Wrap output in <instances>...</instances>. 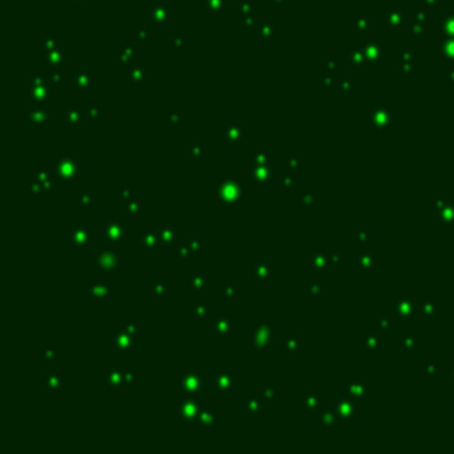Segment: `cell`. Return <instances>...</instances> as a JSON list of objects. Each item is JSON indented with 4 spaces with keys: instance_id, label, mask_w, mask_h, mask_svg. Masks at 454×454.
<instances>
[{
    "instance_id": "1",
    "label": "cell",
    "mask_w": 454,
    "mask_h": 454,
    "mask_svg": "<svg viewBox=\"0 0 454 454\" xmlns=\"http://www.w3.org/2000/svg\"><path fill=\"white\" fill-rule=\"evenodd\" d=\"M250 344L257 350H268L275 346V328L266 319H259L250 328Z\"/></svg>"
},
{
    "instance_id": "2",
    "label": "cell",
    "mask_w": 454,
    "mask_h": 454,
    "mask_svg": "<svg viewBox=\"0 0 454 454\" xmlns=\"http://www.w3.org/2000/svg\"><path fill=\"white\" fill-rule=\"evenodd\" d=\"M217 199L222 206H234L243 201L241 183L236 180H222L217 185Z\"/></svg>"
},
{
    "instance_id": "3",
    "label": "cell",
    "mask_w": 454,
    "mask_h": 454,
    "mask_svg": "<svg viewBox=\"0 0 454 454\" xmlns=\"http://www.w3.org/2000/svg\"><path fill=\"white\" fill-rule=\"evenodd\" d=\"M55 174L62 181H76L82 176V160L75 155H64L55 162Z\"/></svg>"
},
{
    "instance_id": "4",
    "label": "cell",
    "mask_w": 454,
    "mask_h": 454,
    "mask_svg": "<svg viewBox=\"0 0 454 454\" xmlns=\"http://www.w3.org/2000/svg\"><path fill=\"white\" fill-rule=\"evenodd\" d=\"M204 389V378L199 371L194 367H188L181 373L180 378V391L188 396H201Z\"/></svg>"
},
{
    "instance_id": "5",
    "label": "cell",
    "mask_w": 454,
    "mask_h": 454,
    "mask_svg": "<svg viewBox=\"0 0 454 454\" xmlns=\"http://www.w3.org/2000/svg\"><path fill=\"white\" fill-rule=\"evenodd\" d=\"M133 382H135V373L123 367H108L105 375L107 389H128Z\"/></svg>"
},
{
    "instance_id": "6",
    "label": "cell",
    "mask_w": 454,
    "mask_h": 454,
    "mask_svg": "<svg viewBox=\"0 0 454 454\" xmlns=\"http://www.w3.org/2000/svg\"><path fill=\"white\" fill-rule=\"evenodd\" d=\"M203 412L199 398H185L178 405V419L180 423H196Z\"/></svg>"
},
{
    "instance_id": "7",
    "label": "cell",
    "mask_w": 454,
    "mask_h": 454,
    "mask_svg": "<svg viewBox=\"0 0 454 454\" xmlns=\"http://www.w3.org/2000/svg\"><path fill=\"white\" fill-rule=\"evenodd\" d=\"M103 236H105V241H107L108 245H119V243H123L124 236H126L124 224L117 219L107 220L103 226Z\"/></svg>"
},
{
    "instance_id": "8",
    "label": "cell",
    "mask_w": 454,
    "mask_h": 454,
    "mask_svg": "<svg viewBox=\"0 0 454 454\" xmlns=\"http://www.w3.org/2000/svg\"><path fill=\"white\" fill-rule=\"evenodd\" d=\"M96 264H98V268H100L103 273H114V271L119 268L121 257L114 248H103V250L98 254Z\"/></svg>"
},
{
    "instance_id": "9",
    "label": "cell",
    "mask_w": 454,
    "mask_h": 454,
    "mask_svg": "<svg viewBox=\"0 0 454 454\" xmlns=\"http://www.w3.org/2000/svg\"><path fill=\"white\" fill-rule=\"evenodd\" d=\"M275 176V165H250V174L248 181L252 187H264L268 181Z\"/></svg>"
},
{
    "instance_id": "10",
    "label": "cell",
    "mask_w": 454,
    "mask_h": 454,
    "mask_svg": "<svg viewBox=\"0 0 454 454\" xmlns=\"http://www.w3.org/2000/svg\"><path fill=\"white\" fill-rule=\"evenodd\" d=\"M112 344H114V350H116L119 355H128V353H132L133 348H135V337L126 334V332L121 328L119 332H116V334L112 335Z\"/></svg>"
},
{
    "instance_id": "11",
    "label": "cell",
    "mask_w": 454,
    "mask_h": 454,
    "mask_svg": "<svg viewBox=\"0 0 454 454\" xmlns=\"http://www.w3.org/2000/svg\"><path fill=\"white\" fill-rule=\"evenodd\" d=\"M224 139H226V144L229 148H239V146H243V139H245V128L238 123L226 124Z\"/></svg>"
},
{
    "instance_id": "12",
    "label": "cell",
    "mask_w": 454,
    "mask_h": 454,
    "mask_svg": "<svg viewBox=\"0 0 454 454\" xmlns=\"http://www.w3.org/2000/svg\"><path fill=\"white\" fill-rule=\"evenodd\" d=\"M25 117H27V124L32 130H41L50 119V112L44 107H32L25 112Z\"/></svg>"
},
{
    "instance_id": "13",
    "label": "cell",
    "mask_w": 454,
    "mask_h": 454,
    "mask_svg": "<svg viewBox=\"0 0 454 454\" xmlns=\"http://www.w3.org/2000/svg\"><path fill=\"white\" fill-rule=\"evenodd\" d=\"M139 245L144 248L146 252H156L160 250V248L165 245V239L162 238V234H160V231H146L144 234L139 236Z\"/></svg>"
},
{
    "instance_id": "14",
    "label": "cell",
    "mask_w": 454,
    "mask_h": 454,
    "mask_svg": "<svg viewBox=\"0 0 454 454\" xmlns=\"http://www.w3.org/2000/svg\"><path fill=\"white\" fill-rule=\"evenodd\" d=\"M53 188V180L50 178L46 171H39L34 174L30 183V194L34 196H41V194H46Z\"/></svg>"
},
{
    "instance_id": "15",
    "label": "cell",
    "mask_w": 454,
    "mask_h": 454,
    "mask_svg": "<svg viewBox=\"0 0 454 454\" xmlns=\"http://www.w3.org/2000/svg\"><path fill=\"white\" fill-rule=\"evenodd\" d=\"M234 378L229 373L220 371V373H215L212 376V389H215L219 394H229V392L234 391Z\"/></svg>"
},
{
    "instance_id": "16",
    "label": "cell",
    "mask_w": 454,
    "mask_h": 454,
    "mask_svg": "<svg viewBox=\"0 0 454 454\" xmlns=\"http://www.w3.org/2000/svg\"><path fill=\"white\" fill-rule=\"evenodd\" d=\"M307 266L311 268L316 275H323L327 271V268L330 266L328 254H325V252H311L309 259H307Z\"/></svg>"
},
{
    "instance_id": "17",
    "label": "cell",
    "mask_w": 454,
    "mask_h": 454,
    "mask_svg": "<svg viewBox=\"0 0 454 454\" xmlns=\"http://www.w3.org/2000/svg\"><path fill=\"white\" fill-rule=\"evenodd\" d=\"M91 245V232L85 227H75L71 232V247L75 250H87Z\"/></svg>"
},
{
    "instance_id": "18",
    "label": "cell",
    "mask_w": 454,
    "mask_h": 454,
    "mask_svg": "<svg viewBox=\"0 0 454 454\" xmlns=\"http://www.w3.org/2000/svg\"><path fill=\"white\" fill-rule=\"evenodd\" d=\"M212 330L215 332L219 337H227L234 332V323L231 318H226V316H217L212 319Z\"/></svg>"
},
{
    "instance_id": "19",
    "label": "cell",
    "mask_w": 454,
    "mask_h": 454,
    "mask_svg": "<svg viewBox=\"0 0 454 454\" xmlns=\"http://www.w3.org/2000/svg\"><path fill=\"white\" fill-rule=\"evenodd\" d=\"M89 298L94 300V302H112V298H114V295H112V291L108 289L105 284H100V282H92L91 286H89Z\"/></svg>"
},
{
    "instance_id": "20",
    "label": "cell",
    "mask_w": 454,
    "mask_h": 454,
    "mask_svg": "<svg viewBox=\"0 0 454 454\" xmlns=\"http://www.w3.org/2000/svg\"><path fill=\"white\" fill-rule=\"evenodd\" d=\"M334 410L337 412L339 419H343V421H353L355 415H357V408L351 403V399H341V401H337Z\"/></svg>"
},
{
    "instance_id": "21",
    "label": "cell",
    "mask_w": 454,
    "mask_h": 454,
    "mask_svg": "<svg viewBox=\"0 0 454 454\" xmlns=\"http://www.w3.org/2000/svg\"><path fill=\"white\" fill-rule=\"evenodd\" d=\"M318 421L321 423V426L325 428V430H334L339 423V415L335 410H330V408L323 407L321 410H319Z\"/></svg>"
},
{
    "instance_id": "22",
    "label": "cell",
    "mask_w": 454,
    "mask_h": 454,
    "mask_svg": "<svg viewBox=\"0 0 454 454\" xmlns=\"http://www.w3.org/2000/svg\"><path fill=\"white\" fill-rule=\"evenodd\" d=\"M43 389L50 392H57L64 389V376L60 373H50L46 378L43 380Z\"/></svg>"
},
{
    "instance_id": "23",
    "label": "cell",
    "mask_w": 454,
    "mask_h": 454,
    "mask_svg": "<svg viewBox=\"0 0 454 454\" xmlns=\"http://www.w3.org/2000/svg\"><path fill=\"white\" fill-rule=\"evenodd\" d=\"M84 119V110L80 107H71L64 110V123L68 126H78Z\"/></svg>"
},
{
    "instance_id": "24",
    "label": "cell",
    "mask_w": 454,
    "mask_h": 454,
    "mask_svg": "<svg viewBox=\"0 0 454 454\" xmlns=\"http://www.w3.org/2000/svg\"><path fill=\"white\" fill-rule=\"evenodd\" d=\"M241 408L247 415H259V414H263L264 412V405L261 403V399L259 398H247L245 401H243Z\"/></svg>"
},
{
    "instance_id": "25",
    "label": "cell",
    "mask_w": 454,
    "mask_h": 454,
    "mask_svg": "<svg viewBox=\"0 0 454 454\" xmlns=\"http://www.w3.org/2000/svg\"><path fill=\"white\" fill-rule=\"evenodd\" d=\"M302 405L305 410L312 412V414H319V410L323 408L321 399H319V396L314 394V392H307L305 398L302 399Z\"/></svg>"
},
{
    "instance_id": "26",
    "label": "cell",
    "mask_w": 454,
    "mask_h": 454,
    "mask_svg": "<svg viewBox=\"0 0 454 454\" xmlns=\"http://www.w3.org/2000/svg\"><path fill=\"white\" fill-rule=\"evenodd\" d=\"M199 423L203 428H206V430H217L219 428V419H217V414L212 410H208V408H204L203 412H201L199 415Z\"/></svg>"
},
{
    "instance_id": "27",
    "label": "cell",
    "mask_w": 454,
    "mask_h": 454,
    "mask_svg": "<svg viewBox=\"0 0 454 454\" xmlns=\"http://www.w3.org/2000/svg\"><path fill=\"white\" fill-rule=\"evenodd\" d=\"M252 275H254V279L261 280V282H264V280L271 279V275H273V270H271V266L268 263H264V261H259L257 264L254 266V270H252Z\"/></svg>"
},
{
    "instance_id": "28",
    "label": "cell",
    "mask_w": 454,
    "mask_h": 454,
    "mask_svg": "<svg viewBox=\"0 0 454 454\" xmlns=\"http://www.w3.org/2000/svg\"><path fill=\"white\" fill-rule=\"evenodd\" d=\"M123 210L130 215V219H137V217L140 215V213L144 212V204L140 203L137 197H132L130 201H126V203H123Z\"/></svg>"
},
{
    "instance_id": "29",
    "label": "cell",
    "mask_w": 454,
    "mask_h": 454,
    "mask_svg": "<svg viewBox=\"0 0 454 454\" xmlns=\"http://www.w3.org/2000/svg\"><path fill=\"white\" fill-rule=\"evenodd\" d=\"M48 89L46 87H41V85H34V87L28 91V98L36 103H46L48 101Z\"/></svg>"
},
{
    "instance_id": "30",
    "label": "cell",
    "mask_w": 454,
    "mask_h": 454,
    "mask_svg": "<svg viewBox=\"0 0 454 454\" xmlns=\"http://www.w3.org/2000/svg\"><path fill=\"white\" fill-rule=\"evenodd\" d=\"M371 123L375 128H385L391 123V114L387 110H375V114L371 117Z\"/></svg>"
},
{
    "instance_id": "31",
    "label": "cell",
    "mask_w": 454,
    "mask_h": 454,
    "mask_svg": "<svg viewBox=\"0 0 454 454\" xmlns=\"http://www.w3.org/2000/svg\"><path fill=\"white\" fill-rule=\"evenodd\" d=\"M188 284H190V287L194 291H203L204 287L208 286V277L204 273H194V275H190L188 277Z\"/></svg>"
},
{
    "instance_id": "32",
    "label": "cell",
    "mask_w": 454,
    "mask_h": 454,
    "mask_svg": "<svg viewBox=\"0 0 454 454\" xmlns=\"http://www.w3.org/2000/svg\"><path fill=\"white\" fill-rule=\"evenodd\" d=\"M284 350H286L291 357L298 355V351H300V335L298 334H291L289 337L286 339V343H284Z\"/></svg>"
},
{
    "instance_id": "33",
    "label": "cell",
    "mask_w": 454,
    "mask_h": 454,
    "mask_svg": "<svg viewBox=\"0 0 454 454\" xmlns=\"http://www.w3.org/2000/svg\"><path fill=\"white\" fill-rule=\"evenodd\" d=\"M348 394L351 398H366L369 394V387L366 383H348Z\"/></svg>"
},
{
    "instance_id": "34",
    "label": "cell",
    "mask_w": 454,
    "mask_h": 454,
    "mask_svg": "<svg viewBox=\"0 0 454 454\" xmlns=\"http://www.w3.org/2000/svg\"><path fill=\"white\" fill-rule=\"evenodd\" d=\"M210 314H212V303L206 302V300L197 302L196 305H194V318L203 319V318H208Z\"/></svg>"
},
{
    "instance_id": "35",
    "label": "cell",
    "mask_w": 454,
    "mask_h": 454,
    "mask_svg": "<svg viewBox=\"0 0 454 454\" xmlns=\"http://www.w3.org/2000/svg\"><path fill=\"white\" fill-rule=\"evenodd\" d=\"M78 204L82 210H91V208L96 204V196L91 190H82L80 192V197H78Z\"/></svg>"
},
{
    "instance_id": "36",
    "label": "cell",
    "mask_w": 454,
    "mask_h": 454,
    "mask_svg": "<svg viewBox=\"0 0 454 454\" xmlns=\"http://www.w3.org/2000/svg\"><path fill=\"white\" fill-rule=\"evenodd\" d=\"M275 394H277V387H275L273 383H268V385H264L263 389H261V392H259V398L263 399L264 403H268V405H273V403H275Z\"/></svg>"
},
{
    "instance_id": "37",
    "label": "cell",
    "mask_w": 454,
    "mask_h": 454,
    "mask_svg": "<svg viewBox=\"0 0 454 454\" xmlns=\"http://www.w3.org/2000/svg\"><path fill=\"white\" fill-rule=\"evenodd\" d=\"M188 156H190L194 162H201V160H203V156H204L203 142H199V140L192 142L190 146H188Z\"/></svg>"
},
{
    "instance_id": "38",
    "label": "cell",
    "mask_w": 454,
    "mask_h": 454,
    "mask_svg": "<svg viewBox=\"0 0 454 454\" xmlns=\"http://www.w3.org/2000/svg\"><path fill=\"white\" fill-rule=\"evenodd\" d=\"M270 164H273V158L266 151H257L250 158V165H270Z\"/></svg>"
},
{
    "instance_id": "39",
    "label": "cell",
    "mask_w": 454,
    "mask_h": 454,
    "mask_svg": "<svg viewBox=\"0 0 454 454\" xmlns=\"http://www.w3.org/2000/svg\"><path fill=\"white\" fill-rule=\"evenodd\" d=\"M160 234L165 239V245H174L178 241V229H174V227H164Z\"/></svg>"
},
{
    "instance_id": "40",
    "label": "cell",
    "mask_w": 454,
    "mask_h": 454,
    "mask_svg": "<svg viewBox=\"0 0 454 454\" xmlns=\"http://www.w3.org/2000/svg\"><path fill=\"white\" fill-rule=\"evenodd\" d=\"M357 263H359L360 268H364V270H373V268L376 266L375 257H373L371 254H359V257H357Z\"/></svg>"
},
{
    "instance_id": "41",
    "label": "cell",
    "mask_w": 454,
    "mask_h": 454,
    "mask_svg": "<svg viewBox=\"0 0 454 454\" xmlns=\"http://www.w3.org/2000/svg\"><path fill=\"white\" fill-rule=\"evenodd\" d=\"M321 295H323V287L319 284H309L307 286V298L311 300V302H318L321 298Z\"/></svg>"
},
{
    "instance_id": "42",
    "label": "cell",
    "mask_w": 454,
    "mask_h": 454,
    "mask_svg": "<svg viewBox=\"0 0 454 454\" xmlns=\"http://www.w3.org/2000/svg\"><path fill=\"white\" fill-rule=\"evenodd\" d=\"M194 254H196V252L188 247V243L178 247V259H180V261H192V259H194Z\"/></svg>"
},
{
    "instance_id": "43",
    "label": "cell",
    "mask_w": 454,
    "mask_h": 454,
    "mask_svg": "<svg viewBox=\"0 0 454 454\" xmlns=\"http://www.w3.org/2000/svg\"><path fill=\"white\" fill-rule=\"evenodd\" d=\"M41 357H43L50 366H53V364L57 362V351L53 350V348H43V350H41Z\"/></svg>"
},
{
    "instance_id": "44",
    "label": "cell",
    "mask_w": 454,
    "mask_h": 454,
    "mask_svg": "<svg viewBox=\"0 0 454 454\" xmlns=\"http://www.w3.org/2000/svg\"><path fill=\"white\" fill-rule=\"evenodd\" d=\"M91 84H92V76H87V75H80V76H76V80H75V87L80 89V91L89 89Z\"/></svg>"
},
{
    "instance_id": "45",
    "label": "cell",
    "mask_w": 454,
    "mask_h": 454,
    "mask_svg": "<svg viewBox=\"0 0 454 454\" xmlns=\"http://www.w3.org/2000/svg\"><path fill=\"white\" fill-rule=\"evenodd\" d=\"M167 293H169V286H167V284L156 282L155 286H153V296H155V298H164Z\"/></svg>"
},
{
    "instance_id": "46",
    "label": "cell",
    "mask_w": 454,
    "mask_h": 454,
    "mask_svg": "<svg viewBox=\"0 0 454 454\" xmlns=\"http://www.w3.org/2000/svg\"><path fill=\"white\" fill-rule=\"evenodd\" d=\"M364 348L369 351H375L376 348H378V339H376V335H373V334L364 335Z\"/></svg>"
},
{
    "instance_id": "47",
    "label": "cell",
    "mask_w": 454,
    "mask_h": 454,
    "mask_svg": "<svg viewBox=\"0 0 454 454\" xmlns=\"http://www.w3.org/2000/svg\"><path fill=\"white\" fill-rule=\"evenodd\" d=\"M282 187L284 188H295L296 187V174L295 172L289 171L282 176Z\"/></svg>"
},
{
    "instance_id": "48",
    "label": "cell",
    "mask_w": 454,
    "mask_h": 454,
    "mask_svg": "<svg viewBox=\"0 0 454 454\" xmlns=\"http://www.w3.org/2000/svg\"><path fill=\"white\" fill-rule=\"evenodd\" d=\"M314 197H316V194L312 190H307V192H303L302 196H300V204H303V206H311L312 203H314Z\"/></svg>"
},
{
    "instance_id": "49",
    "label": "cell",
    "mask_w": 454,
    "mask_h": 454,
    "mask_svg": "<svg viewBox=\"0 0 454 454\" xmlns=\"http://www.w3.org/2000/svg\"><path fill=\"white\" fill-rule=\"evenodd\" d=\"M187 243H188V247H190L192 250L196 252V254H197V252L203 250V239H201V238H196V236H190V238L187 239Z\"/></svg>"
},
{
    "instance_id": "50",
    "label": "cell",
    "mask_w": 454,
    "mask_h": 454,
    "mask_svg": "<svg viewBox=\"0 0 454 454\" xmlns=\"http://www.w3.org/2000/svg\"><path fill=\"white\" fill-rule=\"evenodd\" d=\"M371 238V232L367 231V229H360L357 234H355V243H359V245H364V243H367Z\"/></svg>"
},
{
    "instance_id": "51",
    "label": "cell",
    "mask_w": 454,
    "mask_h": 454,
    "mask_svg": "<svg viewBox=\"0 0 454 454\" xmlns=\"http://www.w3.org/2000/svg\"><path fill=\"white\" fill-rule=\"evenodd\" d=\"M101 114H103V108L101 107H91L89 108V112H87V117H89V121L96 123V121L101 117Z\"/></svg>"
},
{
    "instance_id": "52",
    "label": "cell",
    "mask_w": 454,
    "mask_h": 454,
    "mask_svg": "<svg viewBox=\"0 0 454 454\" xmlns=\"http://www.w3.org/2000/svg\"><path fill=\"white\" fill-rule=\"evenodd\" d=\"M224 295H226V298H229L232 302V300H236V295H238V289H236L232 284H227L226 287H224Z\"/></svg>"
},
{
    "instance_id": "53",
    "label": "cell",
    "mask_w": 454,
    "mask_h": 454,
    "mask_svg": "<svg viewBox=\"0 0 454 454\" xmlns=\"http://www.w3.org/2000/svg\"><path fill=\"white\" fill-rule=\"evenodd\" d=\"M287 171H293V172H296L300 169V158L296 155H293L291 156L289 160H287Z\"/></svg>"
},
{
    "instance_id": "54",
    "label": "cell",
    "mask_w": 454,
    "mask_h": 454,
    "mask_svg": "<svg viewBox=\"0 0 454 454\" xmlns=\"http://www.w3.org/2000/svg\"><path fill=\"white\" fill-rule=\"evenodd\" d=\"M123 328L126 334H130V335H133V337L137 339V335H139V328H137V325H133V323H128V325H123Z\"/></svg>"
},
{
    "instance_id": "55",
    "label": "cell",
    "mask_w": 454,
    "mask_h": 454,
    "mask_svg": "<svg viewBox=\"0 0 454 454\" xmlns=\"http://www.w3.org/2000/svg\"><path fill=\"white\" fill-rule=\"evenodd\" d=\"M132 197H135L133 196V192L130 190L128 187H124V188H121V194H119V199L123 201V203H126V201H130Z\"/></svg>"
},
{
    "instance_id": "56",
    "label": "cell",
    "mask_w": 454,
    "mask_h": 454,
    "mask_svg": "<svg viewBox=\"0 0 454 454\" xmlns=\"http://www.w3.org/2000/svg\"><path fill=\"white\" fill-rule=\"evenodd\" d=\"M328 261H330L332 266H337V264L341 263V254H337V252H332V254H328Z\"/></svg>"
},
{
    "instance_id": "57",
    "label": "cell",
    "mask_w": 454,
    "mask_h": 454,
    "mask_svg": "<svg viewBox=\"0 0 454 454\" xmlns=\"http://www.w3.org/2000/svg\"><path fill=\"white\" fill-rule=\"evenodd\" d=\"M183 123V117L180 116V114H172V117L169 119V124H172V126H178V124Z\"/></svg>"
},
{
    "instance_id": "58",
    "label": "cell",
    "mask_w": 454,
    "mask_h": 454,
    "mask_svg": "<svg viewBox=\"0 0 454 454\" xmlns=\"http://www.w3.org/2000/svg\"><path fill=\"white\" fill-rule=\"evenodd\" d=\"M133 78L135 80H140V78H144V75H140V69H137L135 73H133Z\"/></svg>"
},
{
    "instance_id": "59",
    "label": "cell",
    "mask_w": 454,
    "mask_h": 454,
    "mask_svg": "<svg viewBox=\"0 0 454 454\" xmlns=\"http://www.w3.org/2000/svg\"><path fill=\"white\" fill-rule=\"evenodd\" d=\"M380 328H387V319H380Z\"/></svg>"
}]
</instances>
